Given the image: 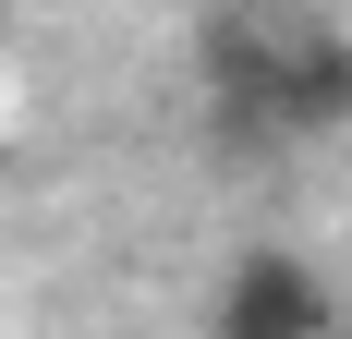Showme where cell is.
Instances as JSON below:
<instances>
[{
  "label": "cell",
  "instance_id": "cell-1",
  "mask_svg": "<svg viewBox=\"0 0 352 339\" xmlns=\"http://www.w3.org/2000/svg\"><path fill=\"white\" fill-rule=\"evenodd\" d=\"M195 61H207L231 145H292V134L352 121V36L328 12H219L195 36Z\"/></svg>",
  "mask_w": 352,
  "mask_h": 339
},
{
  "label": "cell",
  "instance_id": "cell-2",
  "mask_svg": "<svg viewBox=\"0 0 352 339\" xmlns=\"http://www.w3.org/2000/svg\"><path fill=\"white\" fill-rule=\"evenodd\" d=\"M207 339H328V279L304 255H243V267L219 279Z\"/></svg>",
  "mask_w": 352,
  "mask_h": 339
}]
</instances>
